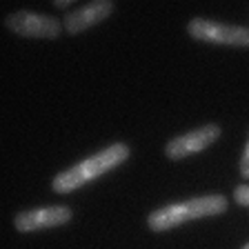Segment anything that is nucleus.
Listing matches in <instances>:
<instances>
[{
	"label": "nucleus",
	"mask_w": 249,
	"mask_h": 249,
	"mask_svg": "<svg viewBox=\"0 0 249 249\" xmlns=\"http://www.w3.org/2000/svg\"><path fill=\"white\" fill-rule=\"evenodd\" d=\"M129 154L131 151L124 142L109 145L107 149L98 151V154L91 156V158H85V160H80L78 165L60 171V174L53 178L52 189L56 194H71L73 189L96 180V178H100L103 174H107L109 169H114V167L123 165V162L129 158Z\"/></svg>",
	"instance_id": "nucleus-1"
},
{
	"label": "nucleus",
	"mask_w": 249,
	"mask_h": 249,
	"mask_svg": "<svg viewBox=\"0 0 249 249\" xmlns=\"http://www.w3.org/2000/svg\"><path fill=\"white\" fill-rule=\"evenodd\" d=\"M229 207V202L225 196L216 194V196H200L192 198L185 202H174L162 209H156L149 218L147 225L154 231H169V229L178 227L182 223L196 220V218H207V216H220Z\"/></svg>",
	"instance_id": "nucleus-2"
},
{
	"label": "nucleus",
	"mask_w": 249,
	"mask_h": 249,
	"mask_svg": "<svg viewBox=\"0 0 249 249\" xmlns=\"http://www.w3.org/2000/svg\"><path fill=\"white\" fill-rule=\"evenodd\" d=\"M189 36L196 40L216 42V45H236L249 47V27L238 25H223V22L205 20V18H194L187 25Z\"/></svg>",
	"instance_id": "nucleus-3"
},
{
	"label": "nucleus",
	"mask_w": 249,
	"mask_h": 249,
	"mask_svg": "<svg viewBox=\"0 0 249 249\" xmlns=\"http://www.w3.org/2000/svg\"><path fill=\"white\" fill-rule=\"evenodd\" d=\"M5 27L18 36L27 38H58L65 29L60 20L45 14H31V11H16L7 16Z\"/></svg>",
	"instance_id": "nucleus-4"
},
{
	"label": "nucleus",
	"mask_w": 249,
	"mask_h": 249,
	"mask_svg": "<svg viewBox=\"0 0 249 249\" xmlns=\"http://www.w3.org/2000/svg\"><path fill=\"white\" fill-rule=\"evenodd\" d=\"M220 136V127L218 124H205V127H198V129L189 131V134H182L178 138L169 140L165 147V156L169 160H182L187 156L198 154V151L207 149L209 145H213Z\"/></svg>",
	"instance_id": "nucleus-5"
},
{
	"label": "nucleus",
	"mask_w": 249,
	"mask_h": 249,
	"mask_svg": "<svg viewBox=\"0 0 249 249\" xmlns=\"http://www.w3.org/2000/svg\"><path fill=\"white\" fill-rule=\"evenodd\" d=\"M69 220H71V209L65 207V205H56V207H42L18 213L14 218V225L20 231H40V229L65 225Z\"/></svg>",
	"instance_id": "nucleus-6"
},
{
	"label": "nucleus",
	"mask_w": 249,
	"mask_h": 249,
	"mask_svg": "<svg viewBox=\"0 0 249 249\" xmlns=\"http://www.w3.org/2000/svg\"><path fill=\"white\" fill-rule=\"evenodd\" d=\"M114 11V2H107V0H98V2H89V5L80 7V9L71 11L62 18V27L69 31V34H80L87 27L98 25L100 20H105L109 14Z\"/></svg>",
	"instance_id": "nucleus-7"
},
{
	"label": "nucleus",
	"mask_w": 249,
	"mask_h": 249,
	"mask_svg": "<svg viewBox=\"0 0 249 249\" xmlns=\"http://www.w3.org/2000/svg\"><path fill=\"white\" fill-rule=\"evenodd\" d=\"M233 200L238 202V205H245L249 207V185H238L233 189Z\"/></svg>",
	"instance_id": "nucleus-8"
},
{
	"label": "nucleus",
	"mask_w": 249,
	"mask_h": 249,
	"mask_svg": "<svg viewBox=\"0 0 249 249\" xmlns=\"http://www.w3.org/2000/svg\"><path fill=\"white\" fill-rule=\"evenodd\" d=\"M238 169H240V176H243L245 180H249V140H247V147H245L243 156H240V165H238Z\"/></svg>",
	"instance_id": "nucleus-9"
},
{
	"label": "nucleus",
	"mask_w": 249,
	"mask_h": 249,
	"mask_svg": "<svg viewBox=\"0 0 249 249\" xmlns=\"http://www.w3.org/2000/svg\"><path fill=\"white\" fill-rule=\"evenodd\" d=\"M53 5H56V7H67L69 2H67V0H58V2H53Z\"/></svg>",
	"instance_id": "nucleus-10"
},
{
	"label": "nucleus",
	"mask_w": 249,
	"mask_h": 249,
	"mask_svg": "<svg viewBox=\"0 0 249 249\" xmlns=\"http://www.w3.org/2000/svg\"><path fill=\"white\" fill-rule=\"evenodd\" d=\"M243 249H249V243H247V245H245V247H243Z\"/></svg>",
	"instance_id": "nucleus-11"
}]
</instances>
